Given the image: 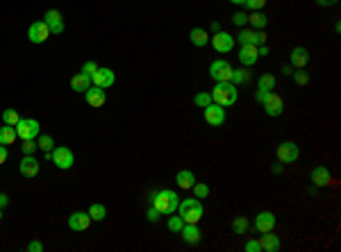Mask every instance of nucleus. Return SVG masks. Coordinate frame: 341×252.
Returning a JSON list of instances; mask_svg holds the SVG:
<instances>
[{"label":"nucleus","instance_id":"f257e3e1","mask_svg":"<svg viewBox=\"0 0 341 252\" xmlns=\"http://www.w3.org/2000/svg\"><path fill=\"white\" fill-rule=\"evenodd\" d=\"M148 204L159 209L162 216H171L177 212V204H180V196H177L173 188H162V191H150L148 193Z\"/></svg>","mask_w":341,"mask_h":252},{"label":"nucleus","instance_id":"f03ea898","mask_svg":"<svg viewBox=\"0 0 341 252\" xmlns=\"http://www.w3.org/2000/svg\"><path fill=\"white\" fill-rule=\"evenodd\" d=\"M212 100L221 107H232L237 104L239 100V91H237V84L232 82H216L212 89Z\"/></svg>","mask_w":341,"mask_h":252},{"label":"nucleus","instance_id":"7ed1b4c3","mask_svg":"<svg viewBox=\"0 0 341 252\" xmlns=\"http://www.w3.org/2000/svg\"><path fill=\"white\" fill-rule=\"evenodd\" d=\"M177 214H180V218L185 223H200V218L205 216V207L196 196L185 198V200H180V204H177Z\"/></svg>","mask_w":341,"mask_h":252},{"label":"nucleus","instance_id":"20e7f679","mask_svg":"<svg viewBox=\"0 0 341 252\" xmlns=\"http://www.w3.org/2000/svg\"><path fill=\"white\" fill-rule=\"evenodd\" d=\"M275 157L280 164H293L300 157V148H298L296 141H282L275 148Z\"/></svg>","mask_w":341,"mask_h":252},{"label":"nucleus","instance_id":"39448f33","mask_svg":"<svg viewBox=\"0 0 341 252\" xmlns=\"http://www.w3.org/2000/svg\"><path fill=\"white\" fill-rule=\"evenodd\" d=\"M16 136L21 141H28V139H36L41 132V125H39V120H34V118H21L16 125Z\"/></svg>","mask_w":341,"mask_h":252},{"label":"nucleus","instance_id":"423d86ee","mask_svg":"<svg viewBox=\"0 0 341 252\" xmlns=\"http://www.w3.org/2000/svg\"><path fill=\"white\" fill-rule=\"evenodd\" d=\"M209 77L214 82H230V77H232V64L228 59H214L209 64Z\"/></svg>","mask_w":341,"mask_h":252},{"label":"nucleus","instance_id":"0eeeda50","mask_svg":"<svg viewBox=\"0 0 341 252\" xmlns=\"http://www.w3.org/2000/svg\"><path fill=\"white\" fill-rule=\"evenodd\" d=\"M50 155H52L50 161H55V166L62 168V171H68V168L75 164V155H73V150L66 148V145H57V148H52Z\"/></svg>","mask_w":341,"mask_h":252},{"label":"nucleus","instance_id":"6e6552de","mask_svg":"<svg viewBox=\"0 0 341 252\" xmlns=\"http://www.w3.org/2000/svg\"><path fill=\"white\" fill-rule=\"evenodd\" d=\"M203 116H205V123L207 125H212V128H221V125L225 123V107H221V104H216V102H212V104H207V107L203 109Z\"/></svg>","mask_w":341,"mask_h":252},{"label":"nucleus","instance_id":"1a4fd4ad","mask_svg":"<svg viewBox=\"0 0 341 252\" xmlns=\"http://www.w3.org/2000/svg\"><path fill=\"white\" fill-rule=\"evenodd\" d=\"M209 44H212V48L216 52H221V55H225V52H232L234 50V36L230 32H216L209 36Z\"/></svg>","mask_w":341,"mask_h":252},{"label":"nucleus","instance_id":"9d476101","mask_svg":"<svg viewBox=\"0 0 341 252\" xmlns=\"http://www.w3.org/2000/svg\"><path fill=\"white\" fill-rule=\"evenodd\" d=\"M50 36L52 34H50L48 25H46L44 20H34V23L28 28V39L32 41V44H46Z\"/></svg>","mask_w":341,"mask_h":252},{"label":"nucleus","instance_id":"9b49d317","mask_svg":"<svg viewBox=\"0 0 341 252\" xmlns=\"http://www.w3.org/2000/svg\"><path fill=\"white\" fill-rule=\"evenodd\" d=\"M44 23L48 25L50 34H62L64 32V16H62L59 9H48L44 14Z\"/></svg>","mask_w":341,"mask_h":252},{"label":"nucleus","instance_id":"f8f14e48","mask_svg":"<svg viewBox=\"0 0 341 252\" xmlns=\"http://www.w3.org/2000/svg\"><path fill=\"white\" fill-rule=\"evenodd\" d=\"M262 107H264L266 116H273V118H277L282 112H285V102H282V98L277 96V93H273V91L266 96V100L262 102Z\"/></svg>","mask_w":341,"mask_h":252},{"label":"nucleus","instance_id":"ddd939ff","mask_svg":"<svg viewBox=\"0 0 341 252\" xmlns=\"http://www.w3.org/2000/svg\"><path fill=\"white\" fill-rule=\"evenodd\" d=\"M275 223H277V218H275V214H273V212H259L255 216V229L259 234L273 232V229H275Z\"/></svg>","mask_w":341,"mask_h":252},{"label":"nucleus","instance_id":"4468645a","mask_svg":"<svg viewBox=\"0 0 341 252\" xmlns=\"http://www.w3.org/2000/svg\"><path fill=\"white\" fill-rule=\"evenodd\" d=\"M266 39H269V36L264 34V30H241V32L237 34V41L241 46H244V44L262 46V44H266Z\"/></svg>","mask_w":341,"mask_h":252},{"label":"nucleus","instance_id":"2eb2a0df","mask_svg":"<svg viewBox=\"0 0 341 252\" xmlns=\"http://www.w3.org/2000/svg\"><path fill=\"white\" fill-rule=\"evenodd\" d=\"M114 82H116V73H114L112 68H98L91 75V84H96V87H101V89H109Z\"/></svg>","mask_w":341,"mask_h":252},{"label":"nucleus","instance_id":"dca6fc26","mask_svg":"<svg viewBox=\"0 0 341 252\" xmlns=\"http://www.w3.org/2000/svg\"><path fill=\"white\" fill-rule=\"evenodd\" d=\"M89 225H91V216L87 212H73L68 216V227L73 232H85V229H89Z\"/></svg>","mask_w":341,"mask_h":252},{"label":"nucleus","instance_id":"f3484780","mask_svg":"<svg viewBox=\"0 0 341 252\" xmlns=\"http://www.w3.org/2000/svg\"><path fill=\"white\" fill-rule=\"evenodd\" d=\"M309 180H312V184L316 186V188L328 186L330 182H332V173H330L325 166H314L312 173H309Z\"/></svg>","mask_w":341,"mask_h":252},{"label":"nucleus","instance_id":"a211bd4d","mask_svg":"<svg viewBox=\"0 0 341 252\" xmlns=\"http://www.w3.org/2000/svg\"><path fill=\"white\" fill-rule=\"evenodd\" d=\"M85 98H87V102L91 104V107H103V104L107 102V93H105V89L96 87V84H91V87L87 89Z\"/></svg>","mask_w":341,"mask_h":252},{"label":"nucleus","instance_id":"6ab92c4d","mask_svg":"<svg viewBox=\"0 0 341 252\" xmlns=\"http://www.w3.org/2000/svg\"><path fill=\"white\" fill-rule=\"evenodd\" d=\"M180 232H182L185 243H189V245L200 243V239H203V232H200V227H198V223H185Z\"/></svg>","mask_w":341,"mask_h":252},{"label":"nucleus","instance_id":"aec40b11","mask_svg":"<svg viewBox=\"0 0 341 252\" xmlns=\"http://www.w3.org/2000/svg\"><path fill=\"white\" fill-rule=\"evenodd\" d=\"M239 61L244 66H255L257 64V59H259V55H257V46H253V44H244L239 48Z\"/></svg>","mask_w":341,"mask_h":252},{"label":"nucleus","instance_id":"412c9836","mask_svg":"<svg viewBox=\"0 0 341 252\" xmlns=\"http://www.w3.org/2000/svg\"><path fill=\"white\" fill-rule=\"evenodd\" d=\"M259 248H262V252H277L282 248L280 236L275 232H264L259 236Z\"/></svg>","mask_w":341,"mask_h":252},{"label":"nucleus","instance_id":"4be33fe9","mask_svg":"<svg viewBox=\"0 0 341 252\" xmlns=\"http://www.w3.org/2000/svg\"><path fill=\"white\" fill-rule=\"evenodd\" d=\"M39 161L34 159L32 155H25L23 159H21V164H18V171H21V175L23 177H36L39 175Z\"/></svg>","mask_w":341,"mask_h":252},{"label":"nucleus","instance_id":"5701e85b","mask_svg":"<svg viewBox=\"0 0 341 252\" xmlns=\"http://www.w3.org/2000/svg\"><path fill=\"white\" fill-rule=\"evenodd\" d=\"M309 64V50L303 48V46H296L291 50V66L293 68H305Z\"/></svg>","mask_w":341,"mask_h":252},{"label":"nucleus","instance_id":"b1692460","mask_svg":"<svg viewBox=\"0 0 341 252\" xmlns=\"http://www.w3.org/2000/svg\"><path fill=\"white\" fill-rule=\"evenodd\" d=\"M89 87H91V75H85V73H75V75L71 77V89H73V91L85 93Z\"/></svg>","mask_w":341,"mask_h":252},{"label":"nucleus","instance_id":"393cba45","mask_svg":"<svg viewBox=\"0 0 341 252\" xmlns=\"http://www.w3.org/2000/svg\"><path fill=\"white\" fill-rule=\"evenodd\" d=\"M189 41H191L196 48H205V46L209 44V34H207V30H203V28H193L191 32H189Z\"/></svg>","mask_w":341,"mask_h":252},{"label":"nucleus","instance_id":"a878e982","mask_svg":"<svg viewBox=\"0 0 341 252\" xmlns=\"http://www.w3.org/2000/svg\"><path fill=\"white\" fill-rule=\"evenodd\" d=\"M193 182H196V175H193L191 171H180L175 175V184L180 188H185V191H189V188L193 186Z\"/></svg>","mask_w":341,"mask_h":252},{"label":"nucleus","instance_id":"bb28decb","mask_svg":"<svg viewBox=\"0 0 341 252\" xmlns=\"http://www.w3.org/2000/svg\"><path fill=\"white\" fill-rule=\"evenodd\" d=\"M16 139H18V136H16V128H14V125H5L3 123V128H0V143H3V145H12Z\"/></svg>","mask_w":341,"mask_h":252},{"label":"nucleus","instance_id":"cd10ccee","mask_svg":"<svg viewBox=\"0 0 341 252\" xmlns=\"http://www.w3.org/2000/svg\"><path fill=\"white\" fill-rule=\"evenodd\" d=\"M230 82L232 84H246L250 82V68L248 66H241V68H232V77H230Z\"/></svg>","mask_w":341,"mask_h":252},{"label":"nucleus","instance_id":"c85d7f7f","mask_svg":"<svg viewBox=\"0 0 341 252\" xmlns=\"http://www.w3.org/2000/svg\"><path fill=\"white\" fill-rule=\"evenodd\" d=\"M248 23L253 25V30H264L266 25H269V16H266V14L259 9V12H253V14H250V16H248Z\"/></svg>","mask_w":341,"mask_h":252},{"label":"nucleus","instance_id":"c756f323","mask_svg":"<svg viewBox=\"0 0 341 252\" xmlns=\"http://www.w3.org/2000/svg\"><path fill=\"white\" fill-rule=\"evenodd\" d=\"M89 216H91V220H96V223H101V220H105L107 218V207L105 204H101V202H93L91 207H89Z\"/></svg>","mask_w":341,"mask_h":252},{"label":"nucleus","instance_id":"7c9ffc66","mask_svg":"<svg viewBox=\"0 0 341 252\" xmlns=\"http://www.w3.org/2000/svg\"><path fill=\"white\" fill-rule=\"evenodd\" d=\"M275 84H277L275 77H273L271 73H264V75H259V80H257V89H259V91H273Z\"/></svg>","mask_w":341,"mask_h":252},{"label":"nucleus","instance_id":"2f4dec72","mask_svg":"<svg viewBox=\"0 0 341 252\" xmlns=\"http://www.w3.org/2000/svg\"><path fill=\"white\" fill-rule=\"evenodd\" d=\"M232 229L237 232L239 236H244V234H248V229H250V223H248V218L246 216H237L232 220Z\"/></svg>","mask_w":341,"mask_h":252},{"label":"nucleus","instance_id":"473e14b6","mask_svg":"<svg viewBox=\"0 0 341 252\" xmlns=\"http://www.w3.org/2000/svg\"><path fill=\"white\" fill-rule=\"evenodd\" d=\"M214 100H212V93H207V91H200V93H196L193 96V104L196 107H200V109H205L207 104H212Z\"/></svg>","mask_w":341,"mask_h":252},{"label":"nucleus","instance_id":"72a5a7b5","mask_svg":"<svg viewBox=\"0 0 341 252\" xmlns=\"http://www.w3.org/2000/svg\"><path fill=\"white\" fill-rule=\"evenodd\" d=\"M36 145H39L44 152H50L52 148H55V139H52L50 134H41L39 139H36Z\"/></svg>","mask_w":341,"mask_h":252},{"label":"nucleus","instance_id":"f704fd0d","mask_svg":"<svg viewBox=\"0 0 341 252\" xmlns=\"http://www.w3.org/2000/svg\"><path fill=\"white\" fill-rule=\"evenodd\" d=\"M191 191H193V196H196L198 200H205V198L209 196V186L205 184V182H193Z\"/></svg>","mask_w":341,"mask_h":252},{"label":"nucleus","instance_id":"c9c22d12","mask_svg":"<svg viewBox=\"0 0 341 252\" xmlns=\"http://www.w3.org/2000/svg\"><path fill=\"white\" fill-rule=\"evenodd\" d=\"M18 120H21V116H18L16 109H5L3 112V123L5 125H16Z\"/></svg>","mask_w":341,"mask_h":252},{"label":"nucleus","instance_id":"e433bc0d","mask_svg":"<svg viewBox=\"0 0 341 252\" xmlns=\"http://www.w3.org/2000/svg\"><path fill=\"white\" fill-rule=\"evenodd\" d=\"M182 225H185V220L180 218V214H177V216H173V214H171V218L166 220V227H169V232H180Z\"/></svg>","mask_w":341,"mask_h":252},{"label":"nucleus","instance_id":"4c0bfd02","mask_svg":"<svg viewBox=\"0 0 341 252\" xmlns=\"http://www.w3.org/2000/svg\"><path fill=\"white\" fill-rule=\"evenodd\" d=\"M291 75H293V82L300 84V87H305V84L309 82V73H305L303 68H298V71H296V73H291Z\"/></svg>","mask_w":341,"mask_h":252},{"label":"nucleus","instance_id":"58836bf2","mask_svg":"<svg viewBox=\"0 0 341 252\" xmlns=\"http://www.w3.org/2000/svg\"><path fill=\"white\" fill-rule=\"evenodd\" d=\"M246 23H248V16H246L244 12H234V14H232V25H237V28H244Z\"/></svg>","mask_w":341,"mask_h":252},{"label":"nucleus","instance_id":"ea45409f","mask_svg":"<svg viewBox=\"0 0 341 252\" xmlns=\"http://www.w3.org/2000/svg\"><path fill=\"white\" fill-rule=\"evenodd\" d=\"M264 5H266V0H246L244 7H248L250 12H259V9L264 7Z\"/></svg>","mask_w":341,"mask_h":252},{"label":"nucleus","instance_id":"a19ab883","mask_svg":"<svg viewBox=\"0 0 341 252\" xmlns=\"http://www.w3.org/2000/svg\"><path fill=\"white\" fill-rule=\"evenodd\" d=\"M21 148H23L25 155H32V152L39 148V145H36V139H28V141H23V145H21Z\"/></svg>","mask_w":341,"mask_h":252},{"label":"nucleus","instance_id":"79ce46f5","mask_svg":"<svg viewBox=\"0 0 341 252\" xmlns=\"http://www.w3.org/2000/svg\"><path fill=\"white\" fill-rule=\"evenodd\" d=\"M146 218H148L150 223H157V220L162 218L159 209H157V207H153V204H150V207H148V212H146Z\"/></svg>","mask_w":341,"mask_h":252},{"label":"nucleus","instance_id":"37998d69","mask_svg":"<svg viewBox=\"0 0 341 252\" xmlns=\"http://www.w3.org/2000/svg\"><path fill=\"white\" fill-rule=\"evenodd\" d=\"M98 68H101V66H98L96 61H85V64H82V71H80V73H85V75H93V73H96Z\"/></svg>","mask_w":341,"mask_h":252},{"label":"nucleus","instance_id":"c03bdc74","mask_svg":"<svg viewBox=\"0 0 341 252\" xmlns=\"http://www.w3.org/2000/svg\"><path fill=\"white\" fill-rule=\"evenodd\" d=\"M244 250L246 252H262V248H259V241H255V239H250L248 243L244 245Z\"/></svg>","mask_w":341,"mask_h":252},{"label":"nucleus","instance_id":"a18cd8bd","mask_svg":"<svg viewBox=\"0 0 341 252\" xmlns=\"http://www.w3.org/2000/svg\"><path fill=\"white\" fill-rule=\"evenodd\" d=\"M7 157H9V150H7V145H3L0 143V166L7 161Z\"/></svg>","mask_w":341,"mask_h":252},{"label":"nucleus","instance_id":"49530a36","mask_svg":"<svg viewBox=\"0 0 341 252\" xmlns=\"http://www.w3.org/2000/svg\"><path fill=\"white\" fill-rule=\"evenodd\" d=\"M28 250L30 252H41V250H44V243H41V241H32V243L28 245Z\"/></svg>","mask_w":341,"mask_h":252},{"label":"nucleus","instance_id":"de8ad7c7","mask_svg":"<svg viewBox=\"0 0 341 252\" xmlns=\"http://www.w3.org/2000/svg\"><path fill=\"white\" fill-rule=\"evenodd\" d=\"M318 5H321V7H332V5H337L339 0H316Z\"/></svg>","mask_w":341,"mask_h":252},{"label":"nucleus","instance_id":"09e8293b","mask_svg":"<svg viewBox=\"0 0 341 252\" xmlns=\"http://www.w3.org/2000/svg\"><path fill=\"white\" fill-rule=\"evenodd\" d=\"M209 30H212V34H216V32H221V23L218 20H214L212 25H209Z\"/></svg>","mask_w":341,"mask_h":252},{"label":"nucleus","instance_id":"8fccbe9b","mask_svg":"<svg viewBox=\"0 0 341 252\" xmlns=\"http://www.w3.org/2000/svg\"><path fill=\"white\" fill-rule=\"evenodd\" d=\"M7 204H9V198L5 193H0V207H7Z\"/></svg>","mask_w":341,"mask_h":252},{"label":"nucleus","instance_id":"3c124183","mask_svg":"<svg viewBox=\"0 0 341 252\" xmlns=\"http://www.w3.org/2000/svg\"><path fill=\"white\" fill-rule=\"evenodd\" d=\"M282 166H285V164H275V166H273V173H275V175H280V173H282Z\"/></svg>","mask_w":341,"mask_h":252},{"label":"nucleus","instance_id":"603ef678","mask_svg":"<svg viewBox=\"0 0 341 252\" xmlns=\"http://www.w3.org/2000/svg\"><path fill=\"white\" fill-rule=\"evenodd\" d=\"M282 73H285V75H291V66L285 64V66H282Z\"/></svg>","mask_w":341,"mask_h":252},{"label":"nucleus","instance_id":"864d4df0","mask_svg":"<svg viewBox=\"0 0 341 252\" xmlns=\"http://www.w3.org/2000/svg\"><path fill=\"white\" fill-rule=\"evenodd\" d=\"M230 3H232V5H244L246 0H230Z\"/></svg>","mask_w":341,"mask_h":252},{"label":"nucleus","instance_id":"5fc2aeb1","mask_svg":"<svg viewBox=\"0 0 341 252\" xmlns=\"http://www.w3.org/2000/svg\"><path fill=\"white\" fill-rule=\"evenodd\" d=\"M0 220H3V207H0Z\"/></svg>","mask_w":341,"mask_h":252}]
</instances>
